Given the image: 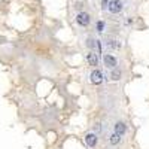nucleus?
Returning a JSON list of instances; mask_svg holds the SVG:
<instances>
[{"instance_id": "1", "label": "nucleus", "mask_w": 149, "mask_h": 149, "mask_svg": "<svg viewBox=\"0 0 149 149\" xmlns=\"http://www.w3.org/2000/svg\"><path fill=\"white\" fill-rule=\"evenodd\" d=\"M107 8H109V10L112 12V14H118V12L122 10V3L119 2V0H113V2L107 3Z\"/></svg>"}, {"instance_id": "2", "label": "nucleus", "mask_w": 149, "mask_h": 149, "mask_svg": "<svg viewBox=\"0 0 149 149\" xmlns=\"http://www.w3.org/2000/svg\"><path fill=\"white\" fill-rule=\"evenodd\" d=\"M76 21H78L79 26H88L90 24V15L86 14V12H81L76 17Z\"/></svg>"}, {"instance_id": "3", "label": "nucleus", "mask_w": 149, "mask_h": 149, "mask_svg": "<svg viewBox=\"0 0 149 149\" xmlns=\"http://www.w3.org/2000/svg\"><path fill=\"white\" fill-rule=\"evenodd\" d=\"M102 81H103V74H102V72L100 70H93V73H91V82L93 84H95V85H98V84H102Z\"/></svg>"}, {"instance_id": "4", "label": "nucleus", "mask_w": 149, "mask_h": 149, "mask_svg": "<svg viewBox=\"0 0 149 149\" xmlns=\"http://www.w3.org/2000/svg\"><path fill=\"white\" fill-rule=\"evenodd\" d=\"M103 61H104L106 67H109V69H115V67H116V58H115V57H112V55H104Z\"/></svg>"}, {"instance_id": "5", "label": "nucleus", "mask_w": 149, "mask_h": 149, "mask_svg": "<svg viewBox=\"0 0 149 149\" xmlns=\"http://www.w3.org/2000/svg\"><path fill=\"white\" fill-rule=\"evenodd\" d=\"M85 142H86V145H88L90 148H94V146L97 145V136H95L94 133L86 134V136H85Z\"/></svg>"}, {"instance_id": "6", "label": "nucleus", "mask_w": 149, "mask_h": 149, "mask_svg": "<svg viewBox=\"0 0 149 149\" xmlns=\"http://www.w3.org/2000/svg\"><path fill=\"white\" fill-rule=\"evenodd\" d=\"M125 131H127L125 124H122V122H116V125H115V134H118L119 137H121V136L125 134Z\"/></svg>"}, {"instance_id": "7", "label": "nucleus", "mask_w": 149, "mask_h": 149, "mask_svg": "<svg viewBox=\"0 0 149 149\" xmlns=\"http://www.w3.org/2000/svg\"><path fill=\"white\" fill-rule=\"evenodd\" d=\"M86 58H88V63L90 66H97L98 64V58L94 52H88V55H86Z\"/></svg>"}, {"instance_id": "8", "label": "nucleus", "mask_w": 149, "mask_h": 149, "mask_svg": "<svg viewBox=\"0 0 149 149\" xmlns=\"http://www.w3.org/2000/svg\"><path fill=\"white\" fill-rule=\"evenodd\" d=\"M109 140H110V143H112V145H118V143H119V140H121V137H119L118 134H115V133H113V134L110 136V139H109Z\"/></svg>"}, {"instance_id": "9", "label": "nucleus", "mask_w": 149, "mask_h": 149, "mask_svg": "<svg viewBox=\"0 0 149 149\" xmlns=\"http://www.w3.org/2000/svg\"><path fill=\"white\" fill-rule=\"evenodd\" d=\"M110 78L113 79V81H118L121 78V72L119 70H113V72H112V74H110Z\"/></svg>"}, {"instance_id": "10", "label": "nucleus", "mask_w": 149, "mask_h": 149, "mask_svg": "<svg viewBox=\"0 0 149 149\" xmlns=\"http://www.w3.org/2000/svg\"><path fill=\"white\" fill-rule=\"evenodd\" d=\"M107 43H109V46H110V48H115V49L121 48V43H119L118 40H109Z\"/></svg>"}, {"instance_id": "11", "label": "nucleus", "mask_w": 149, "mask_h": 149, "mask_svg": "<svg viewBox=\"0 0 149 149\" xmlns=\"http://www.w3.org/2000/svg\"><path fill=\"white\" fill-rule=\"evenodd\" d=\"M103 29H104V24L100 21V22L97 24V30H98V31H103Z\"/></svg>"}]
</instances>
